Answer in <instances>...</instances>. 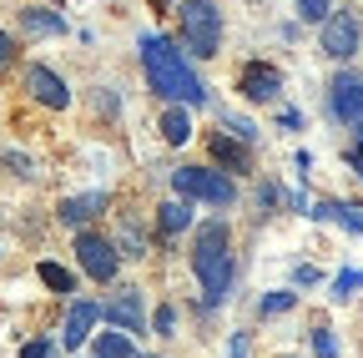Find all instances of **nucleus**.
I'll list each match as a JSON object with an SVG mask.
<instances>
[{
  "instance_id": "1",
  "label": "nucleus",
  "mask_w": 363,
  "mask_h": 358,
  "mask_svg": "<svg viewBox=\"0 0 363 358\" xmlns=\"http://www.w3.org/2000/svg\"><path fill=\"white\" fill-rule=\"evenodd\" d=\"M142 71L167 106H207V86L197 81L187 51L172 35H142Z\"/></svg>"
},
{
  "instance_id": "2",
  "label": "nucleus",
  "mask_w": 363,
  "mask_h": 358,
  "mask_svg": "<svg viewBox=\"0 0 363 358\" xmlns=\"http://www.w3.org/2000/svg\"><path fill=\"white\" fill-rule=\"evenodd\" d=\"M192 273L207 293V308H217L227 293H233V278H238V257H233V233H227V222L212 217L197 228L192 237Z\"/></svg>"
},
{
  "instance_id": "3",
  "label": "nucleus",
  "mask_w": 363,
  "mask_h": 358,
  "mask_svg": "<svg viewBox=\"0 0 363 358\" xmlns=\"http://www.w3.org/2000/svg\"><path fill=\"white\" fill-rule=\"evenodd\" d=\"M177 30H182V46H187L197 61H212L222 51V11L212 0H182L177 6Z\"/></svg>"
},
{
  "instance_id": "4",
  "label": "nucleus",
  "mask_w": 363,
  "mask_h": 358,
  "mask_svg": "<svg viewBox=\"0 0 363 358\" xmlns=\"http://www.w3.org/2000/svg\"><path fill=\"white\" fill-rule=\"evenodd\" d=\"M172 187H177L182 202H207V207H233L238 202L233 177L217 172V167H177L172 172Z\"/></svg>"
},
{
  "instance_id": "5",
  "label": "nucleus",
  "mask_w": 363,
  "mask_h": 358,
  "mask_svg": "<svg viewBox=\"0 0 363 358\" xmlns=\"http://www.w3.org/2000/svg\"><path fill=\"white\" fill-rule=\"evenodd\" d=\"M318 51L328 61H353L363 51V21L353 11H333L323 26H318Z\"/></svg>"
},
{
  "instance_id": "6",
  "label": "nucleus",
  "mask_w": 363,
  "mask_h": 358,
  "mask_svg": "<svg viewBox=\"0 0 363 358\" xmlns=\"http://www.w3.org/2000/svg\"><path fill=\"white\" fill-rule=\"evenodd\" d=\"M76 262H81V273L91 283H111L116 267H121V252H116L111 237H101V233L86 228V233H76Z\"/></svg>"
},
{
  "instance_id": "7",
  "label": "nucleus",
  "mask_w": 363,
  "mask_h": 358,
  "mask_svg": "<svg viewBox=\"0 0 363 358\" xmlns=\"http://www.w3.org/2000/svg\"><path fill=\"white\" fill-rule=\"evenodd\" d=\"M328 111H333L343 126L363 121V71H338V76L328 81Z\"/></svg>"
},
{
  "instance_id": "8",
  "label": "nucleus",
  "mask_w": 363,
  "mask_h": 358,
  "mask_svg": "<svg viewBox=\"0 0 363 358\" xmlns=\"http://www.w3.org/2000/svg\"><path fill=\"white\" fill-rule=\"evenodd\" d=\"M238 91H242L247 101L267 106V101H278V96H283V71L272 66V61H247V66L238 71Z\"/></svg>"
},
{
  "instance_id": "9",
  "label": "nucleus",
  "mask_w": 363,
  "mask_h": 358,
  "mask_svg": "<svg viewBox=\"0 0 363 358\" xmlns=\"http://www.w3.org/2000/svg\"><path fill=\"white\" fill-rule=\"evenodd\" d=\"M101 318L121 333H142L147 328V308H142V288H116L106 303H101Z\"/></svg>"
},
{
  "instance_id": "10",
  "label": "nucleus",
  "mask_w": 363,
  "mask_h": 358,
  "mask_svg": "<svg viewBox=\"0 0 363 358\" xmlns=\"http://www.w3.org/2000/svg\"><path fill=\"white\" fill-rule=\"evenodd\" d=\"M26 91H30V101L51 106V111H66L71 106V86L51 66H26Z\"/></svg>"
},
{
  "instance_id": "11",
  "label": "nucleus",
  "mask_w": 363,
  "mask_h": 358,
  "mask_svg": "<svg viewBox=\"0 0 363 358\" xmlns=\"http://www.w3.org/2000/svg\"><path fill=\"white\" fill-rule=\"evenodd\" d=\"M101 323V303H91V298H71V313H66V328H61V343L66 348H81L91 338V328Z\"/></svg>"
},
{
  "instance_id": "12",
  "label": "nucleus",
  "mask_w": 363,
  "mask_h": 358,
  "mask_svg": "<svg viewBox=\"0 0 363 358\" xmlns=\"http://www.w3.org/2000/svg\"><path fill=\"white\" fill-rule=\"evenodd\" d=\"M106 207H111V197H106V192H81V197H66V202L56 207V217L66 222V228L86 233V222H96Z\"/></svg>"
},
{
  "instance_id": "13",
  "label": "nucleus",
  "mask_w": 363,
  "mask_h": 358,
  "mask_svg": "<svg viewBox=\"0 0 363 358\" xmlns=\"http://www.w3.org/2000/svg\"><path fill=\"white\" fill-rule=\"evenodd\" d=\"M207 152H212L217 172H252V147H242L238 137H227V131H212Z\"/></svg>"
},
{
  "instance_id": "14",
  "label": "nucleus",
  "mask_w": 363,
  "mask_h": 358,
  "mask_svg": "<svg viewBox=\"0 0 363 358\" xmlns=\"http://www.w3.org/2000/svg\"><path fill=\"white\" fill-rule=\"evenodd\" d=\"M21 30L26 35H66V16L61 11H45V6H26L21 11Z\"/></svg>"
},
{
  "instance_id": "15",
  "label": "nucleus",
  "mask_w": 363,
  "mask_h": 358,
  "mask_svg": "<svg viewBox=\"0 0 363 358\" xmlns=\"http://www.w3.org/2000/svg\"><path fill=\"white\" fill-rule=\"evenodd\" d=\"M157 126H162V142L167 147H187L192 142V111L187 106H167Z\"/></svg>"
},
{
  "instance_id": "16",
  "label": "nucleus",
  "mask_w": 363,
  "mask_h": 358,
  "mask_svg": "<svg viewBox=\"0 0 363 358\" xmlns=\"http://www.w3.org/2000/svg\"><path fill=\"white\" fill-rule=\"evenodd\" d=\"M187 228H192V202L172 197V202L157 207V233L162 237H177V233H187Z\"/></svg>"
},
{
  "instance_id": "17",
  "label": "nucleus",
  "mask_w": 363,
  "mask_h": 358,
  "mask_svg": "<svg viewBox=\"0 0 363 358\" xmlns=\"http://www.w3.org/2000/svg\"><path fill=\"white\" fill-rule=\"evenodd\" d=\"M116 252L147 257V233H142V222H136V212H121L116 217Z\"/></svg>"
},
{
  "instance_id": "18",
  "label": "nucleus",
  "mask_w": 363,
  "mask_h": 358,
  "mask_svg": "<svg viewBox=\"0 0 363 358\" xmlns=\"http://www.w3.org/2000/svg\"><path fill=\"white\" fill-rule=\"evenodd\" d=\"M308 217H318V222H343L348 233H363V207H348V202H313Z\"/></svg>"
},
{
  "instance_id": "19",
  "label": "nucleus",
  "mask_w": 363,
  "mask_h": 358,
  "mask_svg": "<svg viewBox=\"0 0 363 358\" xmlns=\"http://www.w3.org/2000/svg\"><path fill=\"white\" fill-rule=\"evenodd\" d=\"M96 358H136V348H131V333H121V328H111V333H96Z\"/></svg>"
},
{
  "instance_id": "20",
  "label": "nucleus",
  "mask_w": 363,
  "mask_h": 358,
  "mask_svg": "<svg viewBox=\"0 0 363 358\" xmlns=\"http://www.w3.org/2000/svg\"><path fill=\"white\" fill-rule=\"evenodd\" d=\"M35 273H40V283H45V288H51V293H66V298L76 293V278L66 273V267H61V262H40V267H35Z\"/></svg>"
},
{
  "instance_id": "21",
  "label": "nucleus",
  "mask_w": 363,
  "mask_h": 358,
  "mask_svg": "<svg viewBox=\"0 0 363 358\" xmlns=\"http://www.w3.org/2000/svg\"><path fill=\"white\" fill-rule=\"evenodd\" d=\"M308 343H313V358H338V338H333V328H313Z\"/></svg>"
},
{
  "instance_id": "22",
  "label": "nucleus",
  "mask_w": 363,
  "mask_h": 358,
  "mask_svg": "<svg viewBox=\"0 0 363 358\" xmlns=\"http://www.w3.org/2000/svg\"><path fill=\"white\" fill-rule=\"evenodd\" d=\"M298 303V293H267L262 303H257V313H262V318H278V313H288Z\"/></svg>"
},
{
  "instance_id": "23",
  "label": "nucleus",
  "mask_w": 363,
  "mask_h": 358,
  "mask_svg": "<svg viewBox=\"0 0 363 358\" xmlns=\"http://www.w3.org/2000/svg\"><path fill=\"white\" fill-rule=\"evenodd\" d=\"M358 288H363V273H358V267H348V273H338V278H333V298H338V303H343V298H353Z\"/></svg>"
},
{
  "instance_id": "24",
  "label": "nucleus",
  "mask_w": 363,
  "mask_h": 358,
  "mask_svg": "<svg viewBox=\"0 0 363 358\" xmlns=\"http://www.w3.org/2000/svg\"><path fill=\"white\" fill-rule=\"evenodd\" d=\"M298 16H303V21H318V26H323V21L333 16V0H298Z\"/></svg>"
},
{
  "instance_id": "25",
  "label": "nucleus",
  "mask_w": 363,
  "mask_h": 358,
  "mask_svg": "<svg viewBox=\"0 0 363 358\" xmlns=\"http://www.w3.org/2000/svg\"><path fill=\"white\" fill-rule=\"evenodd\" d=\"M227 131H233L242 147H252V142H257V126H252V121H242V116H227Z\"/></svg>"
},
{
  "instance_id": "26",
  "label": "nucleus",
  "mask_w": 363,
  "mask_h": 358,
  "mask_svg": "<svg viewBox=\"0 0 363 358\" xmlns=\"http://www.w3.org/2000/svg\"><path fill=\"white\" fill-rule=\"evenodd\" d=\"M0 167H11L16 177H35V167H30V157H21V152H0Z\"/></svg>"
},
{
  "instance_id": "27",
  "label": "nucleus",
  "mask_w": 363,
  "mask_h": 358,
  "mask_svg": "<svg viewBox=\"0 0 363 358\" xmlns=\"http://www.w3.org/2000/svg\"><path fill=\"white\" fill-rule=\"evenodd\" d=\"M16 35H6V30H0V71H6V66H16Z\"/></svg>"
},
{
  "instance_id": "28",
  "label": "nucleus",
  "mask_w": 363,
  "mask_h": 358,
  "mask_svg": "<svg viewBox=\"0 0 363 358\" xmlns=\"http://www.w3.org/2000/svg\"><path fill=\"white\" fill-rule=\"evenodd\" d=\"M172 328H177V308H172V303H167V308H157V333H162V338H167V333H172Z\"/></svg>"
},
{
  "instance_id": "29",
  "label": "nucleus",
  "mask_w": 363,
  "mask_h": 358,
  "mask_svg": "<svg viewBox=\"0 0 363 358\" xmlns=\"http://www.w3.org/2000/svg\"><path fill=\"white\" fill-rule=\"evenodd\" d=\"M21 358H51V343H45V338H30V343L21 348Z\"/></svg>"
},
{
  "instance_id": "30",
  "label": "nucleus",
  "mask_w": 363,
  "mask_h": 358,
  "mask_svg": "<svg viewBox=\"0 0 363 358\" xmlns=\"http://www.w3.org/2000/svg\"><path fill=\"white\" fill-rule=\"evenodd\" d=\"M278 197H283V192L272 187V182H262V187H257V202H262V207H278Z\"/></svg>"
},
{
  "instance_id": "31",
  "label": "nucleus",
  "mask_w": 363,
  "mask_h": 358,
  "mask_svg": "<svg viewBox=\"0 0 363 358\" xmlns=\"http://www.w3.org/2000/svg\"><path fill=\"white\" fill-rule=\"evenodd\" d=\"M293 283H298V288H308V283H318V267H298V273H293Z\"/></svg>"
},
{
  "instance_id": "32",
  "label": "nucleus",
  "mask_w": 363,
  "mask_h": 358,
  "mask_svg": "<svg viewBox=\"0 0 363 358\" xmlns=\"http://www.w3.org/2000/svg\"><path fill=\"white\" fill-rule=\"evenodd\" d=\"M247 353H252V343H247V333H238L233 338V358H247Z\"/></svg>"
},
{
  "instance_id": "33",
  "label": "nucleus",
  "mask_w": 363,
  "mask_h": 358,
  "mask_svg": "<svg viewBox=\"0 0 363 358\" xmlns=\"http://www.w3.org/2000/svg\"><path fill=\"white\" fill-rule=\"evenodd\" d=\"M278 121H283L288 131H298V126H303V116H298V111H278Z\"/></svg>"
},
{
  "instance_id": "34",
  "label": "nucleus",
  "mask_w": 363,
  "mask_h": 358,
  "mask_svg": "<svg viewBox=\"0 0 363 358\" xmlns=\"http://www.w3.org/2000/svg\"><path fill=\"white\" fill-rule=\"evenodd\" d=\"M147 6H152L157 16H167V11H172V0H147Z\"/></svg>"
},
{
  "instance_id": "35",
  "label": "nucleus",
  "mask_w": 363,
  "mask_h": 358,
  "mask_svg": "<svg viewBox=\"0 0 363 358\" xmlns=\"http://www.w3.org/2000/svg\"><path fill=\"white\" fill-rule=\"evenodd\" d=\"M348 162H353V167H358V177H363V152H358V147L348 152Z\"/></svg>"
},
{
  "instance_id": "36",
  "label": "nucleus",
  "mask_w": 363,
  "mask_h": 358,
  "mask_svg": "<svg viewBox=\"0 0 363 358\" xmlns=\"http://www.w3.org/2000/svg\"><path fill=\"white\" fill-rule=\"evenodd\" d=\"M353 142H358V147H363V121H353Z\"/></svg>"
},
{
  "instance_id": "37",
  "label": "nucleus",
  "mask_w": 363,
  "mask_h": 358,
  "mask_svg": "<svg viewBox=\"0 0 363 358\" xmlns=\"http://www.w3.org/2000/svg\"><path fill=\"white\" fill-rule=\"evenodd\" d=\"M136 358H162V353H136Z\"/></svg>"
},
{
  "instance_id": "38",
  "label": "nucleus",
  "mask_w": 363,
  "mask_h": 358,
  "mask_svg": "<svg viewBox=\"0 0 363 358\" xmlns=\"http://www.w3.org/2000/svg\"><path fill=\"white\" fill-rule=\"evenodd\" d=\"M51 6H61V0H51Z\"/></svg>"
},
{
  "instance_id": "39",
  "label": "nucleus",
  "mask_w": 363,
  "mask_h": 358,
  "mask_svg": "<svg viewBox=\"0 0 363 358\" xmlns=\"http://www.w3.org/2000/svg\"><path fill=\"white\" fill-rule=\"evenodd\" d=\"M51 358H56V353H51Z\"/></svg>"
}]
</instances>
